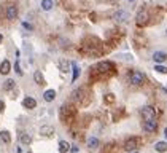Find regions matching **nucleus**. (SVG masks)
<instances>
[{
	"label": "nucleus",
	"mask_w": 167,
	"mask_h": 153,
	"mask_svg": "<svg viewBox=\"0 0 167 153\" xmlns=\"http://www.w3.org/2000/svg\"><path fill=\"white\" fill-rule=\"evenodd\" d=\"M15 70H16V73H18V75H23V70H21V67H19V62H18V61L15 62Z\"/></svg>",
	"instance_id": "29"
},
{
	"label": "nucleus",
	"mask_w": 167,
	"mask_h": 153,
	"mask_svg": "<svg viewBox=\"0 0 167 153\" xmlns=\"http://www.w3.org/2000/svg\"><path fill=\"white\" fill-rule=\"evenodd\" d=\"M23 105L26 107V109H35L37 107V101L35 99H33V97H29V96H27V97H24V101H23Z\"/></svg>",
	"instance_id": "13"
},
{
	"label": "nucleus",
	"mask_w": 167,
	"mask_h": 153,
	"mask_svg": "<svg viewBox=\"0 0 167 153\" xmlns=\"http://www.w3.org/2000/svg\"><path fill=\"white\" fill-rule=\"evenodd\" d=\"M15 85H16V81L13 80V78H8V80L3 83V91H11V89L15 88Z\"/></svg>",
	"instance_id": "20"
},
{
	"label": "nucleus",
	"mask_w": 167,
	"mask_h": 153,
	"mask_svg": "<svg viewBox=\"0 0 167 153\" xmlns=\"http://www.w3.org/2000/svg\"><path fill=\"white\" fill-rule=\"evenodd\" d=\"M89 19H91V21H96V19H97V16H96V13H91V16H89Z\"/></svg>",
	"instance_id": "32"
},
{
	"label": "nucleus",
	"mask_w": 167,
	"mask_h": 153,
	"mask_svg": "<svg viewBox=\"0 0 167 153\" xmlns=\"http://www.w3.org/2000/svg\"><path fill=\"white\" fill-rule=\"evenodd\" d=\"M165 93H167V85H165Z\"/></svg>",
	"instance_id": "35"
},
{
	"label": "nucleus",
	"mask_w": 167,
	"mask_h": 153,
	"mask_svg": "<svg viewBox=\"0 0 167 153\" xmlns=\"http://www.w3.org/2000/svg\"><path fill=\"white\" fill-rule=\"evenodd\" d=\"M113 19L116 21V23H123V21H126V19H127V11L118 10L115 15H113Z\"/></svg>",
	"instance_id": "12"
},
{
	"label": "nucleus",
	"mask_w": 167,
	"mask_h": 153,
	"mask_svg": "<svg viewBox=\"0 0 167 153\" xmlns=\"http://www.w3.org/2000/svg\"><path fill=\"white\" fill-rule=\"evenodd\" d=\"M33 80H35L37 85H45V78H43V73H41L40 70H37L35 73H33Z\"/></svg>",
	"instance_id": "21"
},
{
	"label": "nucleus",
	"mask_w": 167,
	"mask_h": 153,
	"mask_svg": "<svg viewBox=\"0 0 167 153\" xmlns=\"http://www.w3.org/2000/svg\"><path fill=\"white\" fill-rule=\"evenodd\" d=\"M19 142L23 144V145H30V144H32V137H30L29 134H21Z\"/></svg>",
	"instance_id": "23"
},
{
	"label": "nucleus",
	"mask_w": 167,
	"mask_h": 153,
	"mask_svg": "<svg viewBox=\"0 0 167 153\" xmlns=\"http://www.w3.org/2000/svg\"><path fill=\"white\" fill-rule=\"evenodd\" d=\"M143 144L142 141V137H138V136H132V137H127L126 141H124V150L126 151H137V148L140 147V145Z\"/></svg>",
	"instance_id": "5"
},
{
	"label": "nucleus",
	"mask_w": 167,
	"mask_h": 153,
	"mask_svg": "<svg viewBox=\"0 0 167 153\" xmlns=\"http://www.w3.org/2000/svg\"><path fill=\"white\" fill-rule=\"evenodd\" d=\"M155 70L159 72V73H167V67H164V66H161V64H156V66H155Z\"/></svg>",
	"instance_id": "27"
},
{
	"label": "nucleus",
	"mask_w": 167,
	"mask_h": 153,
	"mask_svg": "<svg viewBox=\"0 0 167 153\" xmlns=\"http://www.w3.org/2000/svg\"><path fill=\"white\" fill-rule=\"evenodd\" d=\"M165 34H167V30H165Z\"/></svg>",
	"instance_id": "38"
},
{
	"label": "nucleus",
	"mask_w": 167,
	"mask_h": 153,
	"mask_svg": "<svg viewBox=\"0 0 167 153\" xmlns=\"http://www.w3.org/2000/svg\"><path fill=\"white\" fill-rule=\"evenodd\" d=\"M2 40H3V35H2V34H0V43H2Z\"/></svg>",
	"instance_id": "34"
},
{
	"label": "nucleus",
	"mask_w": 167,
	"mask_h": 153,
	"mask_svg": "<svg viewBox=\"0 0 167 153\" xmlns=\"http://www.w3.org/2000/svg\"><path fill=\"white\" fill-rule=\"evenodd\" d=\"M78 76H80V69H78V66H73V76H72V81H76V80H78Z\"/></svg>",
	"instance_id": "26"
},
{
	"label": "nucleus",
	"mask_w": 167,
	"mask_h": 153,
	"mask_svg": "<svg viewBox=\"0 0 167 153\" xmlns=\"http://www.w3.org/2000/svg\"><path fill=\"white\" fill-rule=\"evenodd\" d=\"M86 145H88L89 150H94V148L99 147V139H97V137H89L88 142H86Z\"/></svg>",
	"instance_id": "17"
},
{
	"label": "nucleus",
	"mask_w": 167,
	"mask_h": 153,
	"mask_svg": "<svg viewBox=\"0 0 167 153\" xmlns=\"http://www.w3.org/2000/svg\"><path fill=\"white\" fill-rule=\"evenodd\" d=\"M3 109H5V104H3V101H2V99H0V113L3 112Z\"/></svg>",
	"instance_id": "31"
},
{
	"label": "nucleus",
	"mask_w": 167,
	"mask_h": 153,
	"mask_svg": "<svg viewBox=\"0 0 167 153\" xmlns=\"http://www.w3.org/2000/svg\"><path fill=\"white\" fill-rule=\"evenodd\" d=\"M29 153H30V151H29Z\"/></svg>",
	"instance_id": "39"
},
{
	"label": "nucleus",
	"mask_w": 167,
	"mask_h": 153,
	"mask_svg": "<svg viewBox=\"0 0 167 153\" xmlns=\"http://www.w3.org/2000/svg\"><path fill=\"white\" fill-rule=\"evenodd\" d=\"M129 2H134V0H129Z\"/></svg>",
	"instance_id": "36"
},
{
	"label": "nucleus",
	"mask_w": 167,
	"mask_h": 153,
	"mask_svg": "<svg viewBox=\"0 0 167 153\" xmlns=\"http://www.w3.org/2000/svg\"><path fill=\"white\" fill-rule=\"evenodd\" d=\"M0 142H3V144L11 142V136H10L8 131H0Z\"/></svg>",
	"instance_id": "19"
},
{
	"label": "nucleus",
	"mask_w": 167,
	"mask_h": 153,
	"mask_svg": "<svg viewBox=\"0 0 167 153\" xmlns=\"http://www.w3.org/2000/svg\"><path fill=\"white\" fill-rule=\"evenodd\" d=\"M61 120L64 123H72L73 118L76 116V107L72 105V104H64V105L61 107Z\"/></svg>",
	"instance_id": "2"
},
{
	"label": "nucleus",
	"mask_w": 167,
	"mask_h": 153,
	"mask_svg": "<svg viewBox=\"0 0 167 153\" xmlns=\"http://www.w3.org/2000/svg\"><path fill=\"white\" fill-rule=\"evenodd\" d=\"M43 99L46 102H53L56 99V91H54V89H46L45 94H43Z\"/></svg>",
	"instance_id": "16"
},
{
	"label": "nucleus",
	"mask_w": 167,
	"mask_h": 153,
	"mask_svg": "<svg viewBox=\"0 0 167 153\" xmlns=\"http://www.w3.org/2000/svg\"><path fill=\"white\" fill-rule=\"evenodd\" d=\"M107 2H108V3H115V2H116V0H107Z\"/></svg>",
	"instance_id": "33"
},
{
	"label": "nucleus",
	"mask_w": 167,
	"mask_h": 153,
	"mask_svg": "<svg viewBox=\"0 0 167 153\" xmlns=\"http://www.w3.org/2000/svg\"><path fill=\"white\" fill-rule=\"evenodd\" d=\"M53 5H54V3H53V0H41V8L46 10V11H48V10H51V8H53Z\"/></svg>",
	"instance_id": "25"
},
{
	"label": "nucleus",
	"mask_w": 167,
	"mask_h": 153,
	"mask_svg": "<svg viewBox=\"0 0 167 153\" xmlns=\"http://www.w3.org/2000/svg\"><path fill=\"white\" fill-rule=\"evenodd\" d=\"M165 59H167V53H164V51H156L153 54V61H155L156 64H161Z\"/></svg>",
	"instance_id": "14"
},
{
	"label": "nucleus",
	"mask_w": 167,
	"mask_h": 153,
	"mask_svg": "<svg viewBox=\"0 0 167 153\" xmlns=\"http://www.w3.org/2000/svg\"><path fill=\"white\" fill-rule=\"evenodd\" d=\"M72 99L75 102L81 104V105H88V102H89V93L86 91L85 88H78V89H75V91L72 93Z\"/></svg>",
	"instance_id": "6"
},
{
	"label": "nucleus",
	"mask_w": 167,
	"mask_h": 153,
	"mask_svg": "<svg viewBox=\"0 0 167 153\" xmlns=\"http://www.w3.org/2000/svg\"><path fill=\"white\" fill-rule=\"evenodd\" d=\"M127 78H129V83L132 86H142L147 81V75L140 70H130L127 73Z\"/></svg>",
	"instance_id": "3"
},
{
	"label": "nucleus",
	"mask_w": 167,
	"mask_h": 153,
	"mask_svg": "<svg viewBox=\"0 0 167 153\" xmlns=\"http://www.w3.org/2000/svg\"><path fill=\"white\" fill-rule=\"evenodd\" d=\"M72 147H70V144H68L67 141H61L59 142V151L61 153H67V151H70Z\"/></svg>",
	"instance_id": "18"
},
{
	"label": "nucleus",
	"mask_w": 167,
	"mask_h": 153,
	"mask_svg": "<svg viewBox=\"0 0 167 153\" xmlns=\"http://www.w3.org/2000/svg\"><path fill=\"white\" fill-rule=\"evenodd\" d=\"M155 148H156V151H159V153L167 151V142H156Z\"/></svg>",
	"instance_id": "24"
},
{
	"label": "nucleus",
	"mask_w": 167,
	"mask_h": 153,
	"mask_svg": "<svg viewBox=\"0 0 167 153\" xmlns=\"http://www.w3.org/2000/svg\"><path fill=\"white\" fill-rule=\"evenodd\" d=\"M40 134L43 137H51V136H54V128L51 124H43V126L40 128Z\"/></svg>",
	"instance_id": "10"
},
{
	"label": "nucleus",
	"mask_w": 167,
	"mask_h": 153,
	"mask_svg": "<svg viewBox=\"0 0 167 153\" xmlns=\"http://www.w3.org/2000/svg\"><path fill=\"white\" fill-rule=\"evenodd\" d=\"M68 69V62H65L64 59H61V70H67Z\"/></svg>",
	"instance_id": "28"
},
{
	"label": "nucleus",
	"mask_w": 167,
	"mask_h": 153,
	"mask_svg": "<svg viewBox=\"0 0 167 153\" xmlns=\"http://www.w3.org/2000/svg\"><path fill=\"white\" fill-rule=\"evenodd\" d=\"M143 129L147 131V133H155V131L158 129V120H150V121H143Z\"/></svg>",
	"instance_id": "9"
},
{
	"label": "nucleus",
	"mask_w": 167,
	"mask_h": 153,
	"mask_svg": "<svg viewBox=\"0 0 167 153\" xmlns=\"http://www.w3.org/2000/svg\"><path fill=\"white\" fill-rule=\"evenodd\" d=\"M23 27H24L26 30H32V29H33L32 24H29V23H23Z\"/></svg>",
	"instance_id": "30"
},
{
	"label": "nucleus",
	"mask_w": 167,
	"mask_h": 153,
	"mask_svg": "<svg viewBox=\"0 0 167 153\" xmlns=\"http://www.w3.org/2000/svg\"><path fill=\"white\" fill-rule=\"evenodd\" d=\"M116 150H118V144L116 142H108V144L103 145L100 153H116Z\"/></svg>",
	"instance_id": "11"
},
{
	"label": "nucleus",
	"mask_w": 167,
	"mask_h": 153,
	"mask_svg": "<svg viewBox=\"0 0 167 153\" xmlns=\"http://www.w3.org/2000/svg\"><path fill=\"white\" fill-rule=\"evenodd\" d=\"M140 115L143 116V121L156 120V109L153 105H145V107L140 109Z\"/></svg>",
	"instance_id": "7"
},
{
	"label": "nucleus",
	"mask_w": 167,
	"mask_h": 153,
	"mask_svg": "<svg viewBox=\"0 0 167 153\" xmlns=\"http://www.w3.org/2000/svg\"><path fill=\"white\" fill-rule=\"evenodd\" d=\"M116 73H118L116 66L111 61L99 62V64H96L94 67H91V70H89V76H91V80H103V78L113 76Z\"/></svg>",
	"instance_id": "1"
},
{
	"label": "nucleus",
	"mask_w": 167,
	"mask_h": 153,
	"mask_svg": "<svg viewBox=\"0 0 167 153\" xmlns=\"http://www.w3.org/2000/svg\"><path fill=\"white\" fill-rule=\"evenodd\" d=\"M10 69H11V64L8 59H3V62L0 64V73L2 75H8L10 73Z\"/></svg>",
	"instance_id": "15"
},
{
	"label": "nucleus",
	"mask_w": 167,
	"mask_h": 153,
	"mask_svg": "<svg viewBox=\"0 0 167 153\" xmlns=\"http://www.w3.org/2000/svg\"><path fill=\"white\" fill-rule=\"evenodd\" d=\"M132 153H137V151H132Z\"/></svg>",
	"instance_id": "37"
},
{
	"label": "nucleus",
	"mask_w": 167,
	"mask_h": 153,
	"mask_svg": "<svg viewBox=\"0 0 167 153\" xmlns=\"http://www.w3.org/2000/svg\"><path fill=\"white\" fill-rule=\"evenodd\" d=\"M5 16H6V19H10V21L16 19L18 18V6L15 3H8V5H6V8H5Z\"/></svg>",
	"instance_id": "8"
},
{
	"label": "nucleus",
	"mask_w": 167,
	"mask_h": 153,
	"mask_svg": "<svg viewBox=\"0 0 167 153\" xmlns=\"http://www.w3.org/2000/svg\"><path fill=\"white\" fill-rule=\"evenodd\" d=\"M150 23H151V13H150L148 10L142 8L140 11L137 13V16H135V24H137V27H147Z\"/></svg>",
	"instance_id": "4"
},
{
	"label": "nucleus",
	"mask_w": 167,
	"mask_h": 153,
	"mask_svg": "<svg viewBox=\"0 0 167 153\" xmlns=\"http://www.w3.org/2000/svg\"><path fill=\"white\" fill-rule=\"evenodd\" d=\"M115 99H116V97H115L113 93H108V94L103 96V102H105L107 105H111V104H115Z\"/></svg>",
	"instance_id": "22"
}]
</instances>
